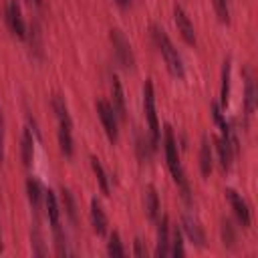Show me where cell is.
<instances>
[{"mask_svg":"<svg viewBox=\"0 0 258 258\" xmlns=\"http://www.w3.org/2000/svg\"><path fill=\"white\" fill-rule=\"evenodd\" d=\"M212 167H214V153H212V145H210L208 137L204 135L202 137V145H200V169H202V175L208 177L212 173Z\"/></svg>","mask_w":258,"mask_h":258,"instance_id":"17","label":"cell"},{"mask_svg":"<svg viewBox=\"0 0 258 258\" xmlns=\"http://www.w3.org/2000/svg\"><path fill=\"white\" fill-rule=\"evenodd\" d=\"M244 107H246L248 115H252L256 109V87H254V79L250 75H246V83H244Z\"/></svg>","mask_w":258,"mask_h":258,"instance_id":"20","label":"cell"},{"mask_svg":"<svg viewBox=\"0 0 258 258\" xmlns=\"http://www.w3.org/2000/svg\"><path fill=\"white\" fill-rule=\"evenodd\" d=\"M4 133H6V123H4V113L0 109V163L4 159Z\"/></svg>","mask_w":258,"mask_h":258,"instance_id":"30","label":"cell"},{"mask_svg":"<svg viewBox=\"0 0 258 258\" xmlns=\"http://www.w3.org/2000/svg\"><path fill=\"white\" fill-rule=\"evenodd\" d=\"M169 254H171V256H183V254H185V248H183V232H181L179 226H173V230H171Z\"/></svg>","mask_w":258,"mask_h":258,"instance_id":"24","label":"cell"},{"mask_svg":"<svg viewBox=\"0 0 258 258\" xmlns=\"http://www.w3.org/2000/svg\"><path fill=\"white\" fill-rule=\"evenodd\" d=\"M214 2V10L216 16L220 18V22L228 24L230 22V8H228V0H212Z\"/></svg>","mask_w":258,"mask_h":258,"instance_id":"28","label":"cell"},{"mask_svg":"<svg viewBox=\"0 0 258 258\" xmlns=\"http://www.w3.org/2000/svg\"><path fill=\"white\" fill-rule=\"evenodd\" d=\"M26 196H28V202H30V208H32L34 216H38V212H40V202H42V187H40L38 179L32 177V175L26 177Z\"/></svg>","mask_w":258,"mask_h":258,"instance_id":"15","label":"cell"},{"mask_svg":"<svg viewBox=\"0 0 258 258\" xmlns=\"http://www.w3.org/2000/svg\"><path fill=\"white\" fill-rule=\"evenodd\" d=\"M133 254L135 256H147V248H145V244H143L141 238H135V242H133Z\"/></svg>","mask_w":258,"mask_h":258,"instance_id":"31","label":"cell"},{"mask_svg":"<svg viewBox=\"0 0 258 258\" xmlns=\"http://www.w3.org/2000/svg\"><path fill=\"white\" fill-rule=\"evenodd\" d=\"M22 163L24 167H30L32 163V157H34V137L30 133V129H24L22 133Z\"/></svg>","mask_w":258,"mask_h":258,"instance_id":"21","label":"cell"},{"mask_svg":"<svg viewBox=\"0 0 258 258\" xmlns=\"http://www.w3.org/2000/svg\"><path fill=\"white\" fill-rule=\"evenodd\" d=\"M30 2H34V4H36V6H38V4H40V2H42V0H30Z\"/></svg>","mask_w":258,"mask_h":258,"instance_id":"34","label":"cell"},{"mask_svg":"<svg viewBox=\"0 0 258 258\" xmlns=\"http://www.w3.org/2000/svg\"><path fill=\"white\" fill-rule=\"evenodd\" d=\"M91 169H93V173H95V177H97V181H99V185H101V191L105 194V196H109V177H107V171L103 169V165H101V161L93 155L91 157Z\"/></svg>","mask_w":258,"mask_h":258,"instance_id":"23","label":"cell"},{"mask_svg":"<svg viewBox=\"0 0 258 258\" xmlns=\"http://www.w3.org/2000/svg\"><path fill=\"white\" fill-rule=\"evenodd\" d=\"M151 34H153V40H155V44H157V48H159V52H161V56H163V60H165L167 71H169L175 79H183V73H185V71H183V60H181L177 48L173 46L171 38L167 36V32H165L161 26L153 24V26H151Z\"/></svg>","mask_w":258,"mask_h":258,"instance_id":"2","label":"cell"},{"mask_svg":"<svg viewBox=\"0 0 258 258\" xmlns=\"http://www.w3.org/2000/svg\"><path fill=\"white\" fill-rule=\"evenodd\" d=\"M181 228H183V232H185V236L189 238L191 244H196L198 248H204L206 246V234H204V230H202V226H200L198 220H194L191 216L185 214L181 218Z\"/></svg>","mask_w":258,"mask_h":258,"instance_id":"10","label":"cell"},{"mask_svg":"<svg viewBox=\"0 0 258 258\" xmlns=\"http://www.w3.org/2000/svg\"><path fill=\"white\" fill-rule=\"evenodd\" d=\"M30 240H32V246H34V254H36V256H42V254H44V248H42V234H40L38 222H34V228H32V234H30Z\"/></svg>","mask_w":258,"mask_h":258,"instance_id":"29","label":"cell"},{"mask_svg":"<svg viewBox=\"0 0 258 258\" xmlns=\"http://www.w3.org/2000/svg\"><path fill=\"white\" fill-rule=\"evenodd\" d=\"M155 256H169V218L163 216L157 222V244Z\"/></svg>","mask_w":258,"mask_h":258,"instance_id":"12","label":"cell"},{"mask_svg":"<svg viewBox=\"0 0 258 258\" xmlns=\"http://www.w3.org/2000/svg\"><path fill=\"white\" fill-rule=\"evenodd\" d=\"M224 194H226V200L230 202V206H232L234 216L238 218V222H240L244 228H248V226H250V208H248L246 200H244L236 189H232V187H228Z\"/></svg>","mask_w":258,"mask_h":258,"instance_id":"8","label":"cell"},{"mask_svg":"<svg viewBox=\"0 0 258 258\" xmlns=\"http://www.w3.org/2000/svg\"><path fill=\"white\" fill-rule=\"evenodd\" d=\"M109 40L113 44V52H115L117 62L123 69H133L135 67V56H133L131 44H129L127 36L123 34V30L121 28H111L109 30Z\"/></svg>","mask_w":258,"mask_h":258,"instance_id":"5","label":"cell"},{"mask_svg":"<svg viewBox=\"0 0 258 258\" xmlns=\"http://www.w3.org/2000/svg\"><path fill=\"white\" fill-rule=\"evenodd\" d=\"M135 143H137V145H135V149H137V157H139L141 161H149V159H151V153H153V149H155L153 141L147 139V137H143L141 133H137Z\"/></svg>","mask_w":258,"mask_h":258,"instance_id":"22","label":"cell"},{"mask_svg":"<svg viewBox=\"0 0 258 258\" xmlns=\"http://www.w3.org/2000/svg\"><path fill=\"white\" fill-rule=\"evenodd\" d=\"M42 200H44V210H46V216H48V222L52 226V230L60 228V212H58V202H56V196L52 189H44L42 191Z\"/></svg>","mask_w":258,"mask_h":258,"instance_id":"13","label":"cell"},{"mask_svg":"<svg viewBox=\"0 0 258 258\" xmlns=\"http://www.w3.org/2000/svg\"><path fill=\"white\" fill-rule=\"evenodd\" d=\"M173 18H175V26H177V30L181 32V36L185 38V42L196 44V28H194L189 16L185 14V10H183L179 4L173 6Z\"/></svg>","mask_w":258,"mask_h":258,"instance_id":"9","label":"cell"},{"mask_svg":"<svg viewBox=\"0 0 258 258\" xmlns=\"http://www.w3.org/2000/svg\"><path fill=\"white\" fill-rule=\"evenodd\" d=\"M143 208H145L147 218L151 222H155L159 216V196H157V189L153 185H147L143 189Z\"/></svg>","mask_w":258,"mask_h":258,"instance_id":"14","label":"cell"},{"mask_svg":"<svg viewBox=\"0 0 258 258\" xmlns=\"http://www.w3.org/2000/svg\"><path fill=\"white\" fill-rule=\"evenodd\" d=\"M95 109L99 113V119L103 123V129H105L109 141L115 143L117 137H119V125H117V113L113 111V105L109 101H105V99H99L95 103Z\"/></svg>","mask_w":258,"mask_h":258,"instance_id":"6","label":"cell"},{"mask_svg":"<svg viewBox=\"0 0 258 258\" xmlns=\"http://www.w3.org/2000/svg\"><path fill=\"white\" fill-rule=\"evenodd\" d=\"M143 113H145V119H147L151 141L157 147V143L161 139V133H159V121H157V113H155V93H153L151 79H147L145 85H143Z\"/></svg>","mask_w":258,"mask_h":258,"instance_id":"4","label":"cell"},{"mask_svg":"<svg viewBox=\"0 0 258 258\" xmlns=\"http://www.w3.org/2000/svg\"><path fill=\"white\" fill-rule=\"evenodd\" d=\"M220 232H222V242L226 248H234L236 246V230L232 226V222L228 218L222 220V226H220Z\"/></svg>","mask_w":258,"mask_h":258,"instance_id":"25","label":"cell"},{"mask_svg":"<svg viewBox=\"0 0 258 258\" xmlns=\"http://www.w3.org/2000/svg\"><path fill=\"white\" fill-rule=\"evenodd\" d=\"M230 71H232V58H224L222 62V87H220V107L224 109L230 99Z\"/></svg>","mask_w":258,"mask_h":258,"instance_id":"19","label":"cell"},{"mask_svg":"<svg viewBox=\"0 0 258 258\" xmlns=\"http://www.w3.org/2000/svg\"><path fill=\"white\" fill-rule=\"evenodd\" d=\"M52 111L58 119V145H60V151L71 157L75 147H73V119H71V113H69V107H67V101L64 97L60 95H54L52 101Z\"/></svg>","mask_w":258,"mask_h":258,"instance_id":"3","label":"cell"},{"mask_svg":"<svg viewBox=\"0 0 258 258\" xmlns=\"http://www.w3.org/2000/svg\"><path fill=\"white\" fill-rule=\"evenodd\" d=\"M4 250V244H2V230H0V252Z\"/></svg>","mask_w":258,"mask_h":258,"instance_id":"33","label":"cell"},{"mask_svg":"<svg viewBox=\"0 0 258 258\" xmlns=\"http://www.w3.org/2000/svg\"><path fill=\"white\" fill-rule=\"evenodd\" d=\"M107 254H109V256H125V248H123V242H121L119 232H111V234H109Z\"/></svg>","mask_w":258,"mask_h":258,"instance_id":"26","label":"cell"},{"mask_svg":"<svg viewBox=\"0 0 258 258\" xmlns=\"http://www.w3.org/2000/svg\"><path fill=\"white\" fill-rule=\"evenodd\" d=\"M60 194H62V204H64V212H67L69 220H71L73 224H77V206H75L73 194H71L67 187H62V189H60Z\"/></svg>","mask_w":258,"mask_h":258,"instance_id":"27","label":"cell"},{"mask_svg":"<svg viewBox=\"0 0 258 258\" xmlns=\"http://www.w3.org/2000/svg\"><path fill=\"white\" fill-rule=\"evenodd\" d=\"M214 143H216V151H218V159H220V165L224 171H228L232 167V157H234V151L230 147V143L224 139V137H214Z\"/></svg>","mask_w":258,"mask_h":258,"instance_id":"18","label":"cell"},{"mask_svg":"<svg viewBox=\"0 0 258 258\" xmlns=\"http://www.w3.org/2000/svg\"><path fill=\"white\" fill-rule=\"evenodd\" d=\"M91 224H93V230L99 234V236H105L107 234V214L103 212L101 204L97 200L91 202Z\"/></svg>","mask_w":258,"mask_h":258,"instance_id":"16","label":"cell"},{"mask_svg":"<svg viewBox=\"0 0 258 258\" xmlns=\"http://www.w3.org/2000/svg\"><path fill=\"white\" fill-rule=\"evenodd\" d=\"M129 2H131V0H117V4H119V6H127Z\"/></svg>","mask_w":258,"mask_h":258,"instance_id":"32","label":"cell"},{"mask_svg":"<svg viewBox=\"0 0 258 258\" xmlns=\"http://www.w3.org/2000/svg\"><path fill=\"white\" fill-rule=\"evenodd\" d=\"M163 147H165V161H167V167L171 171V177L173 181L177 183L179 191H181V198L189 204L191 202V189H189V181L185 177V171L179 163V153H177V141H175V133L169 125L163 127Z\"/></svg>","mask_w":258,"mask_h":258,"instance_id":"1","label":"cell"},{"mask_svg":"<svg viewBox=\"0 0 258 258\" xmlns=\"http://www.w3.org/2000/svg\"><path fill=\"white\" fill-rule=\"evenodd\" d=\"M6 24H8V28L14 36L26 38V24H24V18H22L20 4L16 0H8V4H6Z\"/></svg>","mask_w":258,"mask_h":258,"instance_id":"7","label":"cell"},{"mask_svg":"<svg viewBox=\"0 0 258 258\" xmlns=\"http://www.w3.org/2000/svg\"><path fill=\"white\" fill-rule=\"evenodd\" d=\"M111 105H113V111L117 113L119 119H127V109H125V95H123V87H121V81L117 75H111Z\"/></svg>","mask_w":258,"mask_h":258,"instance_id":"11","label":"cell"}]
</instances>
